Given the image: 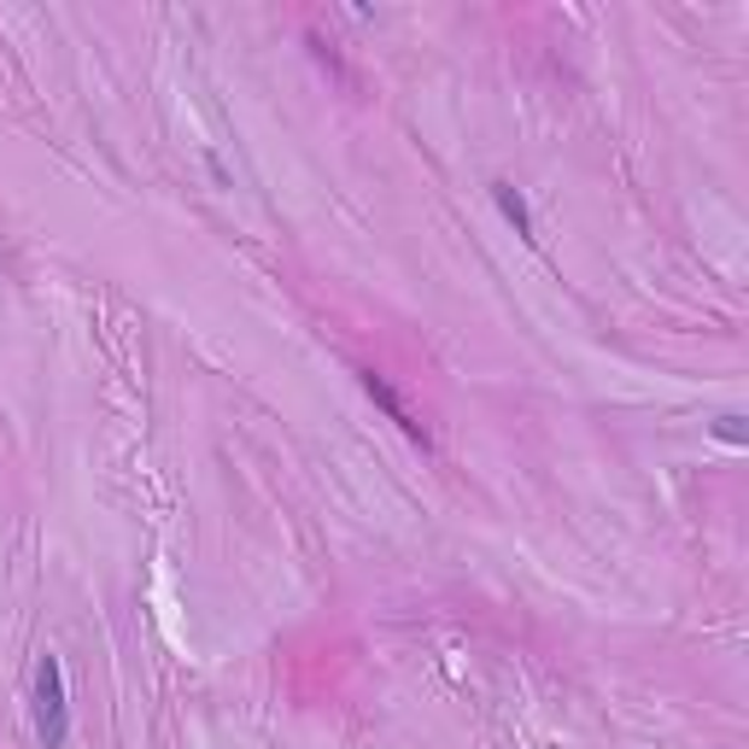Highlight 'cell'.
Masks as SVG:
<instances>
[{
  "instance_id": "3",
  "label": "cell",
  "mask_w": 749,
  "mask_h": 749,
  "mask_svg": "<svg viewBox=\"0 0 749 749\" xmlns=\"http://www.w3.org/2000/svg\"><path fill=\"white\" fill-rule=\"evenodd\" d=\"M492 205L504 212V223L515 228V235H522V240H533V212H527L522 187H515V182H492Z\"/></svg>"
},
{
  "instance_id": "1",
  "label": "cell",
  "mask_w": 749,
  "mask_h": 749,
  "mask_svg": "<svg viewBox=\"0 0 749 749\" xmlns=\"http://www.w3.org/2000/svg\"><path fill=\"white\" fill-rule=\"evenodd\" d=\"M30 720L41 749H65L71 743V691H65V661L53 650L35 656V679H30Z\"/></svg>"
},
{
  "instance_id": "2",
  "label": "cell",
  "mask_w": 749,
  "mask_h": 749,
  "mask_svg": "<svg viewBox=\"0 0 749 749\" xmlns=\"http://www.w3.org/2000/svg\"><path fill=\"white\" fill-rule=\"evenodd\" d=\"M363 392H369V399L374 404H381L387 410V422H399V433H404V440H415V445H428V428H422V415H415L404 399H399V387H392L387 381V374H374V369H363Z\"/></svg>"
},
{
  "instance_id": "4",
  "label": "cell",
  "mask_w": 749,
  "mask_h": 749,
  "mask_svg": "<svg viewBox=\"0 0 749 749\" xmlns=\"http://www.w3.org/2000/svg\"><path fill=\"white\" fill-rule=\"evenodd\" d=\"M715 440H726V445H743V415H732V410H726L720 422H715Z\"/></svg>"
}]
</instances>
